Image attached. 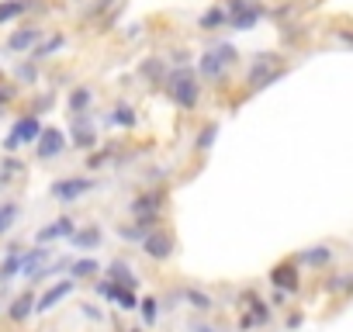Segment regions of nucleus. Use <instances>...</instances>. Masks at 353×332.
I'll return each instance as SVG.
<instances>
[{"label": "nucleus", "mask_w": 353, "mask_h": 332, "mask_svg": "<svg viewBox=\"0 0 353 332\" xmlns=\"http://www.w3.org/2000/svg\"><path fill=\"white\" fill-rule=\"evenodd\" d=\"M163 90L166 97L181 107V111H194L198 101H201V80H198V70L188 63V66H173L166 70L163 76Z\"/></svg>", "instance_id": "nucleus-1"}, {"label": "nucleus", "mask_w": 353, "mask_h": 332, "mask_svg": "<svg viewBox=\"0 0 353 332\" xmlns=\"http://www.w3.org/2000/svg\"><path fill=\"white\" fill-rule=\"evenodd\" d=\"M236 63H239V49L229 45V42H219V45L205 49L201 59H198V80H201V87L205 83H212V87L225 83L229 66H236Z\"/></svg>", "instance_id": "nucleus-2"}, {"label": "nucleus", "mask_w": 353, "mask_h": 332, "mask_svg": "<svg viewBox=\"0 0 353 332\" xmlns=\"http://www.w3.org/2000/svg\"><path fill=\"white\" fill-rule=\"evenodd\" d=\"M288 63L284 56L277 52H256L246 66V94H256V90H267L270 83H277L281 76H288Z\"/></svg>", "instance_id": "nucleus-3"}, {"label": "nucleus", "mask_w": 353, "mask_h": 332, "mask_svg": "<svg viewBox=\"0 0 353 332\" xmlns=\"http://www.w3.org/2000/svg\"><path fill=\"white\" fill-rule=\"evenodd\" d=\"M42 118L39 114H21L14 125H11V132H8V138H4V152H18V149H25V145H32L39 135H42Z\"/></svg>", "instance_id": "nucleus-4"}, {"label": "nucleus", "mask_w": 353, "mask_h": 332, "mask_svg": "<svg viewBox=\"0 0 353 332\" xmlns=\"http://www.w3.org/2000/svg\"><path fill=\"white\" fill-rule=\"evenodd\" d=\"M94 187H97V180H90V177H63V180H52L49 184V194L56 201L70 205V201H80L83 194H90Z\"/></svg>", "instance_id": "nucleus-5"}, {"label": "nucleus", "mask_w": 353, "mask_h": 332, "mask_svg": "<svg viewBox=\"0 0 353 332\" xmlns=\"http://www.w3.org/2000/svg\"><path fill=\"white\" fill-rule=\"evenodd\" d=\"M142 246V253L149 256V260H170L173 253H176V239H173V232L170 229H149V236L139 242Z\"/></svg>", "instance_id": "nucleus-6"}, {"label": "nucleus", "mask_w": 353, "mask_h": 332, "mask_svg": "<svg viewBox=\"0 0 353 332\" xmlns=\"http://www.w3.org/2000/svg\"><path fill=\"white\" fill-rule=\"evenodd\" d=\"M270 284L277 287V291H288V294H298L301 291V267L294 263V256L291 260H281L277 267H270Z\"/></svg>", "instance_id": "nucleus-7"}, {"label": "nucleus", "mask_w": 353, "mask_h": 332, "mask_svg": "<svg viewBox=\"0 0 353 332\" xmlns=\"http://www.w3.org/2000/svg\"><path fill=\"white\" fill-rule=\"evenodd\" d=\"M97 132H94V118L87 114V111H80V114H73V132H70V145L73 149H83V152H90V149H97Z\"/></svg>", "instance_id": "nucleus-8"}, {"label": "nucleus", "mask_w": 353, "mask_h": 332, "mask_svg": "<svg viewBox=\"0 0 353 332\" xmlns=\"http://www.w3.org/2000/svg\"><path fill=\"white\" fill-rule=\"evenodd\" d=\"M163 208H166V191H145V194H139V198H132V205H128V211L135 215V218H163Z\"/></svg>", "instance_id": "nucleus-9"}, {"label": "nucleus", "mask_w": 353, "mask_h": 332, "mask_svg": "<svg viewBox=\"0 0 353 332\" xmlns=\"http://www.w3.org/2000/svg\"><path fill=\"white\" fill-rule=\"evenodd\" d=\"M66 149V135L59 128H42V135L35 138V156L39 159H56Z\"/></svg>", "instance_id": "nucleus-10"}, {"label": "nucleus", "mask_w": 353, "mask_h": 332, "mask_svg": "<svg viewBox=\"0 0 353 332\" xmlns=\"http://www.w3.org/2000/svg\"><path fill=\"white\" fill-rule=\"evenodd\" d=\"M336 260V249L329 246V242H319V246H308V249H301L298 256H294V263L298 267H315V270H322V267H329Z\"/></svg>", "instance_id": "nucleus-11"}, {"label": "nucleus", "mask_w": 353, "mask_h": 332, "mask_svg": "<svg viewBox=\"0 0 353 332\" xmlns=\"http://www.w3.org/2000/svg\"><path fill=\"white\" fill-rule=\"evenodd\" d=\"M46 39V28H18V32H11V39H8V49L11 52H32L39 42Z\"/></svg>", "instance_id": "nucleus-12"}, {"label": "nucleus", "mask_w": 353, "mask_h": 332, "mask_svg": "<svg viewBox=\"0 0 353 332\" xmlns=\"http://www.w3.org/2000/svg\"><path fill=\"white\" fill-rule=\"evenodd\" d=\"M263 18H267V8H263V0H260V4H253V8H246V11H239V14H229V28H232V32H250V28H256Z\"/></svg>", "instance_id": "nucleus-13"}, {"label": "nucleus", "mask_w": 353, "mask_h": 332, "mask_svg": "<svg viewBox=\"0 0 353 332\" xmlns=\"http://www.w3.org/2000/svg\"><path fill=\"white\" fill-rule=\"evenodd\" d=\"M73 229H77V222L73 218H56L52 225H46V229H39V236H35V242L39 246H49V242H56V239H70L73 236Z\"/></svg>", "instance_id": "nucleus-14"}, {"label": "nucleus", "mask_w": 353, "mask_h": 332, "mask_svg": "<svg viewBox=\"0 0 353 332\" xmlns=\"http://www.w3.org/2000/svg\"><path fill=\"white\" fill-rule=\"evenodd\" d=\"M73 287H77V280H73V277H70V280H59V284H52V287H49V291H46V294L35 301V311H52V308H56L63 298H70V294H73Z\"/></svg>", "instance_id": "nucleus-15"}, {"label": "nucleus", "mask_w": 353, "mask_h": 332, "mask_svg": "<svg viewBox=\"0 0 353 332\" xmlns=\"http://www.w3.org/2000/svg\"><path fill=\"white\" fill-rule=\"evenodd\" d=\"M108 280H114L118 287L139 291V277H135V270H132L125 260H111V263H108Z\"/></svg>", "instance_id": "nucleus-16"}, {"label": "nucleus", "mask_w": 353, "mask_h": 332, "mask_svg": "<svg viewBox=\"0 0 353 332\" xmlns=\"http://www.w3.org/2000/svg\"><path fill=\"white\" fill-rule=\"evenodd\" d=\"M63 45H66V35H63V32H56V35L42 39V42H39V45H35L28 56H32V63H46V59H52V56H56Z\"/></svg>", "instance_id": "nucleus-17"}, {"label": "nucleus", "mask_w": 353, "mask_h": 332, "mask_svg": "<svg viewBox=\"0 0 353 332\" xmlns=\"http://www.w3.org/2000/svg\"><path fill=\"white\" fill-rule=\"evenodd\" d=\"M139 76H142L145 83H152V87H163L166 63H163L159 56H149V59H142V63H139Z\"/></svg>", "instance_id": "nucleus-18"}, {"label": "nucleus", "mask_w": 353, "mask_h": 332, "mask_svg": "<svg viewBox=\"0 0 353 332\" xmlns=\"http://www.w3.org/2000/svg\"><path fill=\"white\" fill-rule=\"evenodd\" d=\"M28 11H35V0H0V25H11Z\"/></svg>", "instance_id": "nucleus-19"}, {"label": "nucleus", "mask_w": 353, "mask_h": 332, "mask_svg": "<svg viewBox=\"0 0 353 332\" xmlns=\"http://www.w3.org/2000/svg\"><path fill=\"white\" fill-rule=\"evenodd\" d=\"M229 25V11L222 8V4H212L201 18H198V28L201 32H219V28H225Z\"/></svg>", "instance_id": "nucleus-20"}, {"label": "nucleus", "mask_w": 353, "mask_h": 332, "mask_svg": "<svg viewBox=\"0 0 353 332\" xmlns=\"http://www.w3.org/2000/svg\"><path fill=\"white\" fill-rule=\"evenodd\" d=\"M70 242H73L77 249H97V246L104 242V232H101L97 225H87V229H73Z\"/></svg>", "instance_id": "nucleus-21"}, {"label": "nucleus", "mask_w": 353, "mask_h": 332, "mask_svg": "<svg viewBox=\"0 0 353 332\" xmlns=\"http://www.w3.org/2000/svg\"><path fill=\"white\" fill-rule=\"evenodd\" d=\"M243 304L250 308V318L256 322V325H267L274 315H270V304L263 301V298H256L253 291H243Z\"/></svg>", "instance_id": "nucleus-22"}, {"label": "nucleus", "mask_w": 353, "mask_h": 332, "mask_svg": "<svg viewBox=\"0 0 353 332\" xmlns=\"http://www.w3.org/2000/svg\"><path fill=\"white\" fill-rule=\"evenodd\" d=\"M49 246H35V249H28V253H21V277H32L42 263H49Z\"/></svg>", "instance_id": "nucleus-23"}, {"label": "nucleus", "mask_w": 353, "mask_h": 332, "mask_svg": "<svg viewBox=\"0 0 353 332\" xmlns=\"http://www.w3.org/2000/svg\"><path fill=\"white\" fill-rule=\"evenodd\" d=\"M97 273H101V263L90 260V256L70 263V277H73V280H90V277H97Z\"/></svg>", "instance_id": "nucleus-24"}, {"label": "nucleus", "mask_w": 353, "mask_h": 332, "mask_svg": "<svg viewBox=\"0 0 353 332\" xmlns=\"http://www.w3.org/2000/svg\"><path fill=\"white\" fill-rule=\"evenodd\" d=\"M104 121H108V125H121V128H135V125H139V114H135V107L121 104V107H114L111 114H104Z\"/></svg>", "instance_id": "nucleus-25"}, {"label": "nucleus", "mask_w": 353, "mask_h": 332, "mask_svg": "<svg viewBox=\"0 0 353 332\" xmlns=\"http://www.w3.org/2000/svg\"><path fill=\"white\" fill-rule=\"evenodd\" d=\"M181 298H184L194 311H212V308H215V298H212V294H205V291H198V287H188Z\"/></svg>", "instance_id": "nucleus-26"}, {"label": "nucleus", "mask_w": 353, "mask_h": 332, "mask_svg": "<svg viewBox=\"0 0 353 332\" xmlns=\"http://www.w3.org/2000/svg\"><path fill=\"white\" fill-rule=\"evenodd\" d=\"M32 311H35V294H32V291H25V294L11 304V311H8V315H11V322H25Z\"/></svg>", "instance_id": "nucleus-27"}, {"label": "nucleus", "mask_w": 353, "mask_h": 332, "mask_svg": "<svg viewBox=\"0 0 353 332\" xmlns=\"http://www.w3.org/2000/svg\"><path fill=\"white\" fill-rule=\"evenodd\" d=\"M90 101H94V90H90V87H83V83H80V87H73V90H70V111H73V114L87 111V107H90Z\"/></svg>", "instance_id": "nucleus-28"}, {"label": "nucleus", "mask_w": 353, "mask_h": 332, "mask_svg": "<svg viewBox=\"0 0 353 332\" xmlns=\"http://www.w3.org/2000/svg\"><path fill=\"white\" fill-rule=\"evenodd\" d=\"M18 174H25V159H18L14 152H8L4 163H0V184H8V180L18 177Z\"/></svg>", "instance_id": "nucleus-29"}, {"label": "nucleus", "mask_w": 353, "mask_h": 332, "mask_svg": "<svg viewBox=\"0 0 353 332\" xmlns=\"http://www.w3.org/2000/svg\"><path fill=\"white\" fill-rule=\"evenodd\" d=\"M215 138H219V121H208V125L198 132V138H194V149H198V152H208V149L215 145Z\"/></svg>", "instance_id": "nucleus-30"}, {"label": "nucleus", "mask_w": 353, "mask_h": 332, "mask_svg": "<svg viewBox=\"0 0 353 332\" xmlns=\"http://www.w3.org/2000/svg\"><path fill=\"white\" fill-rule=\"evenodd\" d=\"M111 301H114L121 311H135V308H139V298H135V291H128V287H114Z\"/></svg>", "instance_id": "nucleus-31"}, {"label": "nucleus", "mask_w": 353, "mask_h": 332, "mask_svg": "<svg viewBox=\"0 0 353 332\" xmlns=\"http://www.w3.org/2000/svg\"><path fill=\"white\" fill-rule=\"evenodd\" d=\"M21 215V208H18V201H4L0 205V236H4L11 225H14V218Z\"/></svg>", "instance_id": "nucleus-32"}, {"label": "nucleus", "mask_w": 353, "mask_h": 332, "mask_svg": "<svg viewBox=\"0 0 353 332\" xmlns=\"http://www.w3.org/2000/svg\"><path fill=\"white\" fill-rule=\"evenodd\" d=\"M39 80V66L35 63H18L14 66V83H35Z\"/></svg>", "instance_id": "nucleus-33"}, {"label": "nucleus", "mask_w": 353, "mask_h": 332, "mask_svg": "<svg viewBox=\"0 0 353 332\" xmlns=\"http://www.w3.org/2000/svg\"><path fill=\"white\" fill-rule=\"evenodd\" d=\"M118 236H121L125 242H142V239L149 236V229H145L142 222H135V225H121V229H118Z\"/></svg>", "instance_id": "nucleus-34"}, {"label": "nucleus", "mask_w": 353, "mask_h": 332, "mask_svg": "<svg viewBox=\"0 0 353 332\" xmlns=\"http://www.w3.org/2000/svg\"><path fill=\"white\" fill-rule=\"evenodd\" d=\"M139 311H142V322H145V325H156V318H159V301H156V298H142V301H139Z\"/></svg>", "instance_id": "nucleus-35"}, {"label": "nucleus", "mask_w": 353, "mask_h": 332, "mask_svg": "<svg viewBox=\"0 0 353 332\" xmlns=\"http://www.w3.org/2000/svg\"><path fill=\"white\" fill-rule=\"evenodd\" d=\"M18 97H21V83H0V107L14 104Z\"/></svg>", "instance_id": "nucleus-36"}, {"label": "nucleus", "mask_w": 353, "mask_h": 332, "mask_svg": "<svg viewBox=\"0 0 353 332\" xmlns=\"http://www.w3.org/2000/svg\"><path fill=\"white\" fill-rule=\"evenodd\" d=\"M111 152H114L111 145H108V149H97V152H90V159H87V170H101L104 163H111Z\"/></svg>", "instance_id": "nucleus-37"}, {"label": "nucleus", "mask_w": 353, "mask_h": 332, "mask_svg": "<svg viewBox=\"0 0 353 332\" xmlns=\"http://www.w3.org/2000/svg\"><path fill=\"white\" fill-rule=\"evenodd\" d=\"M52 104H56V94H42V97H39V101L32 104V114H39V118H42V114H46V111L52 107Z\"/></svg>", "instance_id": "nucleus-38"}, {"label": "nucleus", "mask_w": 353, "mask_h": 332, "mask_svg": "<svg viewBox=\"0 0 353 332\" xmlns=\"http://www.w3.org/2000/svg\"><path fill=\"white\" fill-rule=\"evenodd\" d=\"M253 4H260V0H225L222 8H225L229 14H239V11H246V8H253Z\"/></svg>", "instance_id": "nucleus-39"}, {"label": "nucleus", "mask_w": 353, "mask_h": 332, "mask_svg": "<svg viewBox=\"0 0 353 332\" xmlns=\"http://www.w3.org/2000/svg\"><path fill=\"white\" fill-rule=\"evenodd\" d=\"M332 39H336L339 45H350V49H353V28H336Z\"/></svg>", "instance_id": "nucleus-40"}, {"label": "nucleus", "mask_w": 353, "mask_h": 332, "mask_svg": "<svg viewBox=\"0 0 353 332\" xmlns=\"http://www.w3.org/2000/svg\"><path fill=\"white\" fill-rule=\"evenodd\" d=\"M170 63H173V66H188V63H191V52H188V49H176V52L170 56Z\"/></svg>", "instance_id": "nucleus-41"}, {"label": "nucleus", "mask_w": 353, "mask_h": 332, "mask_svg": "<svg viewBox=\"0 0 353 332\" xmlns=\"http://www.w3.org/2000/svg\"><path fill=\"white\" fill-rule=\"evenodd\" d=\"M301 322H305V315H301V311H291V315H288V329H291V332H294V329H301Z\"/></svg>", "instance_id": "nucleus-42"}, {"label": "nucleus", "mask_w": 353, "mask_h": 332, "mask_svg": "<svg viewBox=\"0 0 353 332\" xmlns=\"http://www.w3.org/2000/svg\"><path fill=\"white\" fill-rule=\"evenodd\" d=\"M188 332H219V329H212V325H205V322H191Z\"/></svg>", "instance_id": "nucleus-43"}, {"label": "nucleus", "mask_w": 353, "mask_h": 332, "mask_svg": "<svg viewBox=\"0 0 353 332\" xmlns=\"http://www.w3.org/2000/svg\"><path fill=\"white\" fill-rule=\"evenodd\" d=\"M250 329H256V322H253L250 315H243V318H239V332H250Z\"/></svg>", "instance_id": "nucleus-44"}, {"label": "nucleus", "mask_w": 353, "mask_h": 332, "mask_svg": "<svg viewBox=\"0 0 353 332\" xmlns=\"http://www.w3.org/2000/svg\"><path fill=\"white\" fill-rule=\"evenodd\" d=\"M83 315H87V318H94V322H101V311H97L94 304H83Z\"/></svg>", "instance_id": "nucleus-45"}, {"label": "nucleus", "mask_w": 353, "mask_h": 332, "mask_svg": "<svg viewBox=\"0 0 353 332\" xmlns=\"http://www.w3.org/2000/svg\"><path fill=\"white\" fill-rule=\"evenodd\" d=\"M132 332H139V329H132Z\"/></svg>", "instance_id": "nucleus-46"}]
</instances>
